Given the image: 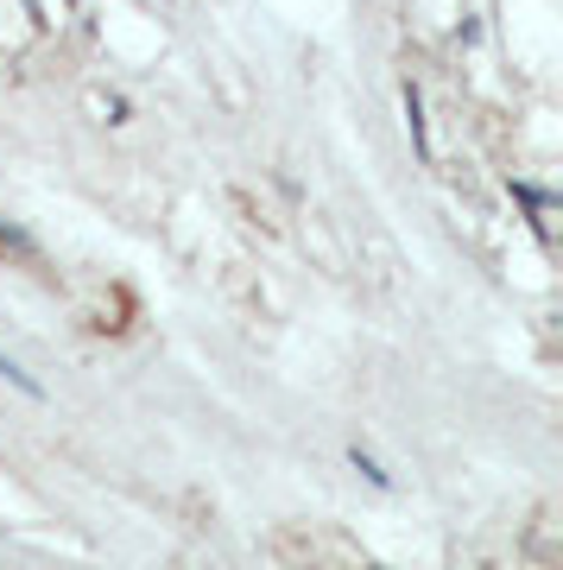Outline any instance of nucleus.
Segmentation results:
<instances>
[{
    "label": "nucleus",
    "instance_id": "nucleus-1",
    "mask_svg": "<svg viewBox=\"0 0 563 570\" xmlns=\"http://www.w3.org/2000/svg\"><path fill=\"white\" fill-rule=\"evenodd\" d=\"M0 374H7V381H13V387H20V393H26V400H39V393H45V387H39V381H32V374H26V367H20V362H7V355H0Z\"/></svg>",
    "mask_w": 563,
    "mask_h": 570
},
{
    "label": "nucleus",
    "instance_id": "nucleus-2",
    "mask_svg": "<svg viewBox=\"0 0 563 570\" xmlns=\"http://www.w3.org/2000/svg\"><path fill=\"white\" fill-rule=\"evenodd\" d=\"M355 469H362V475L374 482V489H386V482H393V475H386V469L374 463V456H362V450H355Z\"/></svg>",
    "mask_w": 563,
    "mask_h": 570
},
{
    "label": "nucleus",
    "instance_id": "nucleus-3",
    "mask_svg": "<svg viewBox=\"0 0 563 570\" xmlns=\"http://www.w3.org/2000/svg\"><path fill=\"white\" fill-rule=\"evenodd\" d=\"M367 570H381V564H367Z\"/></svg>",
    "mask_w": 563,
    "mask_h": 570
}]
</instances>
